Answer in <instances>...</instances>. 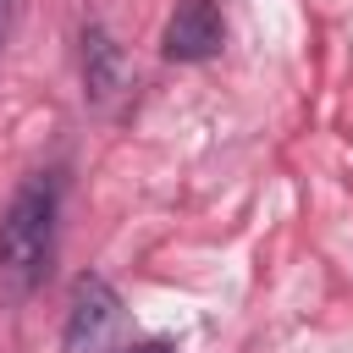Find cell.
I'll list each match as a JSON object with an SVG mask.
<instances>
[{"label": "cell", "instance_id": "obj_6", "mask_svg": "<svg viewBox=\"0 0 353 353\" xmlns=\"http://www.w3.org/2000/svg\"><path fill=\"white\" fill-rule=\"evenodd\" d=\"M11 11H17V0H0V44H6V33H11Z\"/></svg>", "mask_w": 353, "mask_h": 353}, {"label": "cell", "instance_id": "obj_1", "mask_svg": "<svg viewBox=\"0 0 353 353\" xmlns=\"http://www.w3.org/2000/svg\"><path fill=\"white\" fill-rule=\"evenodd\" d=\"M55 215H61V171H33L0 215V287L11 298H28L50 276Z\"/></svg>", "mask_w": 353, "mask_h": 353}, {"label": "cell", "instance_id": "obj_2", "mask_svg": "<svg viewBox=\"0 0 353 353\" xmlns=\"http://www.w3.org/2000/svg\"><path fill=\"white\" fill-rule=\"evenodd\" d=\"M121 325V298L105 276H77L72 281V303H66V325H61V347L66 353H110V336Z\"/></svg>", "mask_w": 353, "mask_h": 353}, {"label": "cell", "instance_id": "obj_5", "mask_svg": "<svg viewBox=\"0 0 353 353\" xmlns=\"http://www.w3.org/2000/svg\"><path fill=\"white\" fill-rule=\"evenodd\" d=\"M121 353H176L171 342H132V347H121Z\"/></svg>", "mask_w": 353, "mask_h": 353}, {"label": "cell", "instance_id": "obj_3", "mask_svg": "<svg viewBox=\"0 0 353 353\" xmlns=\"http://www.w3.org/2000/svg\"><path fill=\"white\" fill-rule=\"evenodd\" d=\"M226 44V17L215 0H176V11L165 17V33H160V50L165 61H182V66H199L210 55H221Z\"/></svg>", "mask_w": 353, "mask_h": 353}, {"label": "cell", "instance_id": "obj_4", "mask_svg": "<svg viewBox=\"0 0 353 353\" xmlns=\"http://www.w3.org/2000/svg\"><path fill=\"white\" fill-rule=\"evenodd\" d=\"M121 88H127V55L99 22H88L83 28V94L88 105H110Z\"/></svg>", "mask_w": 353, "mask_h": 353}]
</instances>
